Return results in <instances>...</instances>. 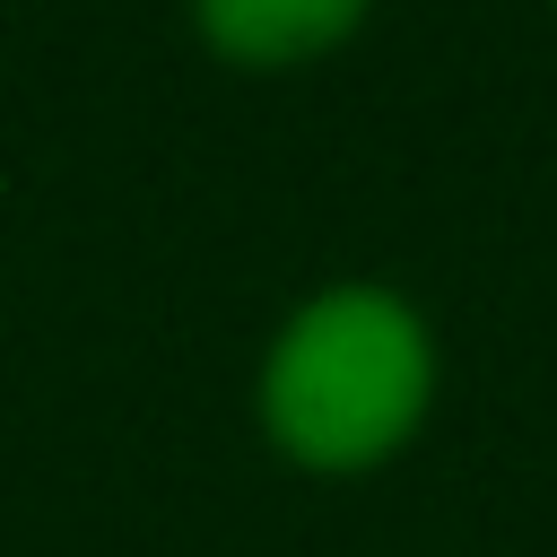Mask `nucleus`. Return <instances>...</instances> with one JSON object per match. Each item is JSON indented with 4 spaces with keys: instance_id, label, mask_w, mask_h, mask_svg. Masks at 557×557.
Wrapping results in <instances>:
<instances>
[{
    "instance_id": "nucleus-1",
    "label": "nucleus",
    "mask_w": 557,
    "mask_h": 557,
    "mask_svg": "<svg viewBox=\"0 0 557 557\" xmlns=\"http://www.w3.org/2000/svg\"><path fill=\"white\" fill-rule=\"evenodd\" d=\"M435 383H444V348L409 287L322 278L261 339L252 426L305 479H366L426 435Z\"/></svg>"
},
{
    "instance_id": "nucleus-2",
    "label": "nucleus",
    "mask_w": 557,
    "mask_h": 557,
    "mask_svg": "<svg viewBox=\"0 0 557 557\" xmlns=\"http://www.w3.org/2000/svg\"><path fill=\"white\" fill-rule=\"evenodd\" d=\"M183 9H191V35L244 78L313 70V61L348 52L374 17V0H183Z\"/></svg>"
},
{
    "instance_id": "nucleus-3",
    "label": "nucleus",
    "mask_w": 557,
    "mask_h": 557,
    "mask_svg": "<svg viewBox=\"0 0 557 557\" xmlns=\"http://www.w3.org/2000/svg\"><path fill=\"white\" fill-rule=\"evenodd\" d=\"M548 9H557V0H548Z\"/></svg>"
}]
</instances>
